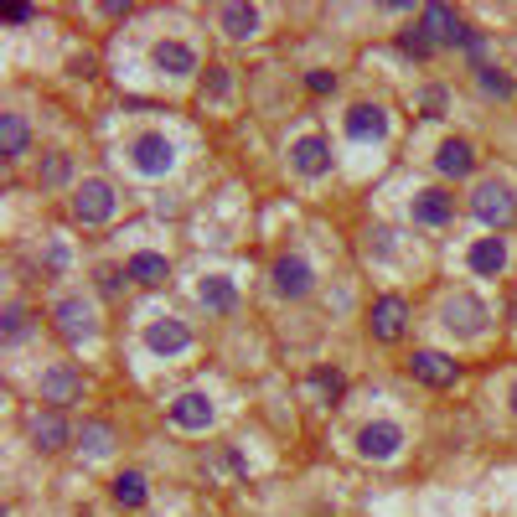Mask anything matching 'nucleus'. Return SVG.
<instances>
[{"label": "nucleus", "mask_w": 517, "mask_h": 517, "mask_svg": "<svg viewBox=\"0 0 517 517\" xmlns=\"http://www.w3.org/2000/svg\"><path fill=\"white\" fill-rule=\"evenodd\" d=\"M471 218L486 223L492 233H507L517 223V187L507 176H481L471 187Z\"/></svg>", "instance_id": "obj_1"}, {"label": "nucleus", "mask_w": 517, "mask_h": 517, "mask_svg": "<svg viewBox=\"0 0 517 517\" xmlns=\"http://www.w3.org/2000/svg\"><path fill=\"white\" fill-rule=\"evenodd\" d=\"M52 326H57V337L83 347V342H99V306L88 295H57L52 300Z\"/></svg>", "instance_id": "obj_2"}, {"label": "nucleus", "mask_w": 517, "mask_h": 517, "mask_svg": "<svg viewBox=\"0 0 517 517\" xmlns=\"http://www.w3.org/2000/svg\"><path fill=\"white\" fill-rule=\"evenodd\" d=\"M125 161H130V171H135V176L161 181V176H171V171H176V145H171L161 130H140V135H130V140H125Z\"/></svg>", "instance_id": "obj_3"}, {"label": "nucleus", "mask_w": 517, "mask_h": 517, "mask_svg": "<svg viewBox=\"0 0 517 517\" xmlns=\"http://www.w3.org/2000/svg\"><path fill=\"white\" fill-rule=\"evenodd\" d=\"M486 321H492V311H486V300H476L471 290L450 295L445 306H440V326L450 331V337H461V342L481 337V331H486Z\"/></svg>", "instance_id": "obj_4"}, {"label": "nucleus", "mask_w": 517, "mask_h": 517, "mask_svg": "<svg viewBox=\"0 0 517 517\" xmlns=\"http://www.w3.org/2000/svg\"><path fill=\"white\" fill-rule=\"evenodd\" d=\"M114 187L104 176H83L78 187H73V218L83 223V228H99V223H109L114 218Z\"/></svg>", "instance_id": "obj_5"}, {"label": "nucleus", "mask_w": 517, "mask_h": 517, "mask_svg": "<svg viewBox=\"0 0 517 517\" xmlns=\"http://www.w3.org/2000/svg\"><path fill=\"white\" fill-rule=\"evenodd\" d=\"M166 419L176 424V430H187V435H207L212 424H218V404H212L202 388H187V393H176V399L166 404Z\"/></svg>", "instance_id": "obj_6"}, {"label": "nucleus", "mask_w": 517, "mask_h": 517, "mask_svg": "<svg viewBox=\"0 0 517 517\" xmlns=\"http://www.w3.org/2000/svg\"><path fill=\"white\" fill-rule=\"evenodd\" d=\"M409 300L404 295H378L373 300V311H368V337L393 347V342H404V331H409Z\"/></svg>", "instance_id": "obj_7"}, {"label": "nucleus", "mask_w": 517, "mask_h": 517, "mask_svg": "<svg viewBox=\"0 0 517 517\" xmlns=\"http://www.w3.org/2000/svg\"><path fill=\"white\" fill-rule=\"evenodd\" d=\"M269 285H275L280 300H311V290H316V269H311L306 254H280L275 269H269Z\"/></svg>", "instance_id": "obj_8"}, {"label": "nucleus", "mask_w": 517, "mask_h": 517, "mask_svg": "<svg viewBox=\"0 0 517 517\" xmlns=\"http://www.w3.org/2000/svg\"><path fill=\"white\" fill-rule=\"evenodd\" d=\"M409 378L424 383V388H455V383H461V362H455L450 352H435V347H414Z\"/></svg>", "instance_id": "obj_9"}, {"label": "nucleus", "mask_w": 517, "mask_h": 517, "mask_svg": "<svg viewBox=\"0 0 517 517\" xmlns=\"http://www.w3.org/2000/svg\"><path fill=\"white\" fill-rule=\"evenodd\" d=\"M419 32L424 37H430L435 47H461L466 42V32H471V26H466V16L461 11H450V6H440V0H430V6H424L419 11Z\"/></svg>", "instance_id": "obj_10"}, {"label": "nucleus", "mask_w": 517, "mask_h": 517, "mask_svg": "<svg viewBox=\"0 0 517 517\" xmlns=\"http://www.w3.org/2000/svg\"><path fill=\"white\" fill-rule=\"evenodd\" d=\"M409 218H414V228H450L455 223V192L450 187H419L409 197Z\"/></svg>", "instance_id": "obj_11"}, {"label": "nucleus", "mask_w": 517, "mask_h": 517, "mask_svg": "<svg viewBox=\"0 0 517 517\" xmlns=\"http://www.w3.org/2000/svg\"><path fill=\"white\" fill-rule=\"evenodd\" d=\"M26 440H32V450H42V455H57V450H68L78 440V430L63 419V409H47V414L26 419Z\"/></svg>", "instance_id": "obj_12"}, {"label": "nucleus", "mask_w": 517, "mask_h": 517, "mask_svg": "<svg viewBox=\"0 0 517 517\" xmlns=\"http://www.w3.org/2000/svg\"><path fill=\"white\" fill-rule=\"evenodd\" d=\"M404 450V430L393 419H373L357 430V455L362 461H393V455Z\"/></svg>", "instance_id": "obj_13"}, {"label": "nucleus", "mask_w": 517, "mask_h": 517, "mask_svg": "<svg viewBox=\"0 0 517 517\" xmlns=\"http://www.w3.org/2000/svg\"><path fill=\"white\" fill-rule=\"evenodd\" d=\"M37 393H42V404H52V409L78 404L83 399V373L73 368V362H52V368L42 373V383H37Z\"/></svg>", "instance_id": "obj_14"}, {"label": "nucleus", "mask_w": 517, "mask_h": 517, "mask_svg": "<svg viewBox=\"0 0 517 517\" xmlns=\"http://www.w3.org/2000/svg\"><path fill=\"white\" fill-rule=\"evenodd\" d=\"M466 264H471V275H481V280H497V275H507V264H512L507 238H502V233H486V238H476V243H471V254H466Z\"/></svg>", "instance_id": "obj_15"}, {"label": "nucleus", "mask_w": 517, "mask_h": 517, "mask_svg": "<svg viewBox=\"0 0 517 517\" xmlns=\"http://www.w3.org/2000/svg\"><path fill=\"white\" fill-rule=\"evenodd\" d=\"M435 171H440L445 181H466V176L476 171V145H471L466 135H445L440 150H435Z\"/></svg>", "instance_id": "obj_16"}, {"label": "nucleus", "mask_w": 517, "mask_h": 517, "mask_svg": "<svg viewBox=\"0 0 517 517\" xmlns=\"http://www.w3.org/2000/svg\"><path fill=\"white\" fill-rule=\"evenodd\" d=\"M145 347L156 352V357H176V352L192 347V326L176 321V316H156V321L145 326Z\"/></svg>", "instance_id": "obj_17"}, {"label": "nucleus", "mask_w": 517, "mask_h": 517, "mask_svg": "<svg viewBox=\"0 0 517 517\" xmlns=\"http://www.w3.org/2000/svg\"><path fill=\"white\" fill-rule=\"evenodd\" d=\"M150 63H156L166 78H197L202 63H197V47L192 42H156V52H150Z\"/></svg>", "instance_id": "obj_18"}, {"label": "nucleus", "mask_w": 517, "mask_h": 517, "mask_svg": "<svg viewBox=\"0 0 517 517\" xmlns=\"http://www.w3.org/2000/svg\"><path fill=\"white\" fill-rule=\"evenodd\" d=\"M342 130H347V140H357V145L383 140V135H388V109H383V104H352L347 119H342Z\"/></svg>", "instance_id": "obj_19"}, {"label": "nucleus", "mask_w": 517, "mask_h": 517, "mask_svg": "<svg viewBox=\"0 0 517 517\" xmlns=\"http://www.w3.org/2000/svg\"><path fill=\"white\" fill-rule=\"evenodd\" d=\"M290 166L300 171V176H326L331 171V145H326V135H300L295 145H290Z\"/></svg>", "instance_id": "obj_20"}, {"label": "nucleus", "mask_w": 517, "mask_h": 517, "mask_svg": "<svg viewBox=\"0 0 517 517\" xmlns=\"http://www.w3.org/2000/svg\"><path fill=\"white\" fill-rule=\"evenodd\" d=\"M26 145H32V125H26V114L6 109V114H0V161L16 166L26 156Z\"/></svg>", "instance_id": "obj_21"}, {"label": "nucleus", "mask_w": 517, "mask_h": 517, "mask_svg": "<svg viewBox=\"0 0 517 517\" xmlns=\"http://www.w3.org/2000/svg\"><path fill=\"white\" fill-rule=\"evenodd\" d=\"M197 300H202L207 316H233V311H238V285H233L228 275H207V280L197 285Z\"/></svg>", "instance_id": "obj_22"}, {"label": "nucleus", "mask_w": 517, "mask_h": 517, "mask_svg": "<svg viewBox=\"0 0 517 517\" xmlns=\"http://www.w3.org/2000/svg\"><path fill=\"white\" fill-rule=\"evenodd\" d=\"M125 280H135V285H145V290H156V285L171 280V259L140 249V254H130V264H125Z\"/></svg>", "instance_id": "obj_23"}, {"label": "nucleus", "mask_w": 517, "mask_h": 517, "mask_svg": "<svg viewBox=\"0 0 517 517\" xmlns=\"http://www.w3.org/2000/svg\"><path fill=\"white\" fill-rule=\"evenodd\" d=\"M114 445H119V430H114L109 419H83V424H78V450H83V455L104 461V455H114Z\"/></svg>", "instance_id": "obj_24"}, {"label": "nucleus", "mask_w": 517, "mask_h": 517, "mask_svg": "<svg viewBox=\"0 0 517 517\" xmlns=\"http://www.w3.org/2000/svg\"><path fill=\"white\" fill-rule=\"evenodd\" d=\"M218 26H223V37L249 42V37H259L264 11H259V6H223V11H218Z\"/></svg>", "instance_id": "obj_25"}, {"label": "nucleus", "mask_w": 517, "mask_h": 517, "mask_svg": "<svg viewBox=\"0 0 517 517\" xmlns=\"http://www.w3.org/2000/svg\"><path fill=\"white\" fill-rule=\"evenodd\" d=\"M109 492H114V502L125 507V512H140L150 502V481H145V471H119Z\"/></svg>", "instance_id": "obj_26"}, {"label": "nucleus", "mask_w": 517, "mask_h": 517, "mask_svg": "<svg viewBox=\"0 0 517 517\" xmlns=\"http://www.w3.org/2000/svg\"><path fill=\"white\" fill-rule=\"evenodd\" d=\"M68 181H73V156L68 150H47V156L37 161V187L57 192V187H68Z\"/></svg>", "instance_id": "obj_27"}, {"label": "nucleus", "mask_w": 517, "mask_h": 517, "mask_svg": "<svg viewBox=\"0 0 517 517\" xmlns=\"http://www.w3.org/2000/svg\"><path fill=\"white\" fill-rule=\"evenodd\" d=\"M476 88H481L486 99H497V104H512V99H517V78H512L507 68H497V63L476 73Z\"/></svg>", "instance_id": "obj_28"}, {"label": "nucleus", "mask_w": 517, "mask_h": 517, "mask_svg": "<svg viewBox=\"0 0 517 517\" xmlns=\"http://www.w3.org/2000/svg\"><path fill=\"white\" fill-rule=\"evenodd\" d=\"M197 94H202V104L212 99V104H223V99H233V68H223V63H212L207 73H202V83H197Z\"/></svg>", "instance_id": "obj_29"}, {"label": "nucleus", "mask_w": 517, "mask_h": 517, "mask_svg": "<svg viewBox=\"0 0 517 517\" xmlns=\"http://www.w3.org/2000/svg\"><path fill=\"white\" fill-rule=\"evenodd\" d=\"M26 326H32V321H26V306H21V300H11V306L0 311V342H6V347L26 342Z\"/></svg>", "instance_id": "obj_30"}, {"label": "nucleus", "mask_w": 517, "mask_h": 517, "mask_svg": "<svg viewBox=\"0 0 517 517\" xmlns=\"http://www.w3.org/2000/svg\"><path fill=\"white\" fill-rule=\"evenodd\" d=\"M414 109L424 114V119H445V109H450V94L440 83H424L419 94H414Z\"/></svg>", "instance_id": "obj_31"}, {"label": "nucleus", "mask_w": 517, "mask_h": 517, "mask_svg": "<svg viewBox=\"0 0 517 517\" xmlns=\"http://www.w3.org/2000/svg\"><path fill=\"white\" fill-rule=\"evenodd\" d=\"M399 52H404V57H414V63H430V57H435L440 47H435L430 37H424L419 26H404V32H399Z\"/></svg>", "instance_id": "obj_32"}, {"label": "nucleus", "mask_w": 517, "mask_h": 517, "mask_svg": "<svg viewBox=\"0 0 517 517\" xmlns=\"http://www.w3.org/2000/svg\"><path fill=\"white\" fill-rule=\"evenodd\" d=\"M342 388H347L342 368H316V373H311V393H321V404H337Z\"/></svg>", "instance_id": "obj_33"}, {"label": "nucleus", "mask_w": 517, "mask_h": 517, "mask_svg": "<svg viewBox=\"0 0 517 517\" xmlns=\"http://www.w3.org/2000/svg\"><path fill=\"white\" fill-rule=\"evenodd\" d=\"M455 52H461L466 63H471V73H481V68H492V63H486V52H492V42H486V32H476V26H471V32H466V42L455 47Z\"/></svg>", "instance_id": "obj_34"}, {"label": "nucleus", "mask_w": 517, "mask_h": 517, "mask_svg": "<svg viewBox=\"0 0 517 517\" xmlns=\"http://www.w3.org/2000/svg\"><path fill=\"white\" fill-rule=\"evenodd\" d=\"M306 88H311L316 99H326V94H337V73H331V68H311V73H306Z\"/></svg>", "instance_id": "obj_35"}, {"label": "nucleus", "mask_w": 517, "mask_h": 517, "mask_svg": "<svg viewBox=\"0 0 517 517\" xmlns=\"http://www.w3.org/2000/svg\"><path fill=\"white\" fill-rule=\"evenodd\" d=\"M0 21H6V26H32L37 6H0Z\"/></svg>", "instance_id": "obj_36"}, {"label": "nucleus", "mask_w": 517, "mask_h": 517, "mask_svg": "<svg viewBox=\"0 0 517 517\" xmlns=\"http://www.w3.org/2000/svg\"><path fill=\"white\" fill-rule=\"evenodd\" d=\"M388 238H393L388 228H373V233H368V254H378V259H393V243H388Z\"/></svg>", "instance_id": "obj_37"}, {"label": "nucleus", "mask_w": 517, "mask_h": 517, "mask_svg": "<svg viewBox=\"0 0 517 517\" xmlns=\"http://www.w3.org/2000/svg\"><path fill=\"white\" fill-rule=\"evenodd\" d=\"M42 269H47V275H63V269H68V254L52 243V249H47V259H42Z\"/></svg>", "instance_id": "obj_38"}, {"label": "nucleus", "mask_w": 517, "mask_h": 517, "mask_svg": "<svg viewBox=\"0 0 517 517\" xmlns=\"http://www.w3.org/2000/svg\"><path fill=\"white\" fill-rule=\"evenodd\" d=\"M99 290H104V295H119V269H99Z\"/></svg>", "instance_id": "obj_39"}, {"label": "nucleus", "mask_w": 517, "mask_h": 517, "mask_svg": "<svg viewBox=\"0 0 517 517\" xmlns=\"http://www.w3.org/2000/svg\"><path fill=\"white\" fill-rule=\"evenodd\" d=\"M73 73H78V78H94L99 63H94V57H73Z\"/></svg>", "instance_id": "obj_40"}, {"label": "nucleus", "mask_w": 517, "mask_h": 517, "mask_svg": "<svg viewBox=\"0 0 517 517\" xmlns=\"http://www.w3.org/2000/svg\"><path fill=\"white\" fill-rule=\"evenodd\" d=\"M135 6H130V0H104V16H130Z\"/></svg>", "instance_id": "obj_41"}, {"label": "nucleus", "mask_w": 517, "mask_h": 517, "mask_svg": "<svg viewBox=\"0 0 517 517\" xmlns=\"http://www.w3.org/2000/svg\"><path fill=\"white\" fill-rule=\"evenodd\" d=\"M507 404H512V414H517V383L507 388Z\"/></svg>", "instance_id": "obj_42"}]
</instances>
